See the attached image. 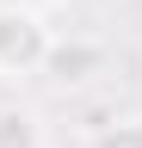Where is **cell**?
Listing matches in <instances>:
<instances>
[{
  "label": "cell",
  "instance_id": "cell-1",
  "mask_svg": "<svg viewBox=\"0 0 142 148\" xmlns=\"http://www.w3.org/2000/svg\"><path fill=\"white\" fill-rule=\"evenodd\" d=\"M49 37H56V31H49L37 12L0 6V74H31V68H43Z\"/></svg>",
  "mask_w": 142,
  "mask_h": 148
},
{
  "label": "cell",
  "instance_id": "cell-4",
  "mask_svg": "<svg viewBox=\"0 0 142 148\" xmlns=\"http://www.w3.org/2000/svg\"><path fill=\"white\" fill-rule=\"evenodd\" d=\"M93 148H142V117H111L99 123V142Z\"/></svg>",
  "mask_w": 142,
  "mask_h": 148
},
{
  "label": "cell",
  "instance_id": "cell-2",
  "mask_svg": "<svg viewBox=\"0 0 142 148\" xmlns=\"http://www.w3.org/2000/svg\"><path fill=\"white\" fill-rule=\"evenodd\" d=\"M105 68V43H93V37H49V56H43V68L49 80H62V86H80V80H93V74Z\"/></svg>",
  "mask_w": 142,
  "mask_h": 148
},
{
  "label": "cell",
  "instance_id": "cell-3",
  "mask_svg": "<svg viewBox=\"0 0 142 148\" xmlns=\"http://www.w3.org/2000/svg\"><path fill=\"white\" fill-rule=\"evenodd\" d=\"M0 148H49L43 117L31 105H0Z\"/></svg>",
  "mask_w": 142,
  "mask_h": 148
}]
</instances>
